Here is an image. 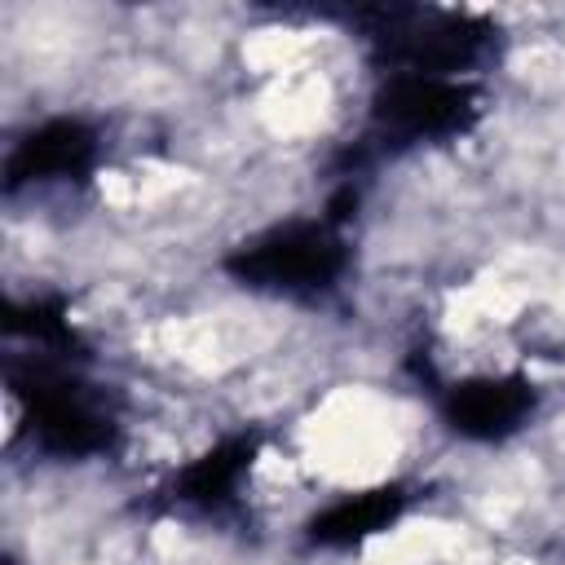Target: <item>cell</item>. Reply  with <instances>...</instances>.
<instances>
[{"instance_id":"6da1fadb","label":"cell","mask_w":565,"mask_h":565,"mask_svg":"<svg viewBox=\"0 0 565 565\" xmlns=\"http://www.w3.org/2000/svg\"><path fill=\"white\" fill-rule=\"evenodd\" d=\"M371 49L380 62L393 66V75H437L450 79L455 71L472 66L486 44L490 26L468 13L446 9H362L358 13Z\"/></svg>"},{"instance_id":"7a4b0ae2","label":"cell","mask_w":565,"mask_h":565,"mask_svg":"<svg viewBox=\"0 0 565 565\" xmlns=\"http://www.w3.org/2000/svg\"><path fill=\"white\" fill-rule=\"evenodd\" d=\"M349 252L331 221H287L225 256L243 287L260 291H322L340 278Z\"/></svg>"},{"instance_id":"3957f363","label":"cell","mask_w":565,"mask_h":565,"mask_svg":"<svg viewBox=\"0 0 565 565\" xmlns=\"http://www.w3.org/2000/svg\"><path fill=\"white\" fill-rule=\"evenodd\" d=\"M13 388L26 402L31 433L53 455H97L110 446L115 424L93 406V397L53 366H26L13 375Z\"/></svg>"},{"instance_id":"277c9868","label":"cell","mask_w":565,"mask_h":565,"mask_svg":"<svg viewBox=\"0 0 565 565\" xmlns=\"http://www.w3.org/2000/svg\"><path fill=\"white\" fill-rule=\"evenodd\" d=\"M477 93L459 79L437 75H388L375 93V124L393 137H455L472 124Z\"/></svg>"},{"instance_id":"5b68a950","label":"cell","mask_w":565,"mask_h":565,"mask_svg":"<svg viewBox=\"0 0 565 565\" xmlns=\"http://www.w3.org/2000/svg\"><path fill=\"white\" fill-rule=\"evenodd\" d=\"M446 424L468 441H499L525 424L534 411V388L521 375H481L463 380L441 402Z\"/></svg>"},{"instance_id":"8992f818","label":"cell","mask_w":565,"mask_h":565,"mask_svg":"<svg viewBox=\"0 0 565 565\" xmlns=\"http://www.w3.org/2000/svg\"><path fill=\"white\" fill-rule=\"evenodd\" d=\"M93 154H97V137L88 124L79 119H49L40 128H31L9 163H4V177L9 185H26V181H62V177H79L93 168Z\"/></svg>"},{"instance_id":"52a82bcc","label":"cell","mask_w":565,"mask_h":565,"mask_svg":"<svg viewBox=\"0 0 565 565\" xmlns=\"http://www.w3.org/2000/svg\"><path fill=\"white\" fill-rule=\"evenodd\" d=\"M406 508V490L402 486H375L362 494H349L331 508H322L309 521V539L318 547H353L380 530H388Z\"/></svg>"},{"instance_id":"ba28073f","label":"cell","mask_w":565,"mask_h":565,"mask_svg":"<svg viewBox=\"0 0 565 565\" xmlns=\"http://www.w3.org/2000/svg\"><path fill=\"white\" fill-rule=\"evenodd\" d=\"M252 455H256V437L252 433H238V437H225L221 446H212L203 459H194L181 477H177V486H172V494L181 499V503H190V508H225L230 499H234V486H238V477L252 468Z\"/></svg>"},{"instance_id":"9c48e42d","label":"cell","mask_w":565,"mask_h":565,"mask_svg":"<svg viewBox=\"0 0 565 565\" xmlns=\"http://www.w3.org/2000/svg\"><path fill=\"white\" fill-rule=\"evenodd\" d=\"M13 327H26L40 344H53V349L75 344V331H71V322L62 318V305H57V300H35V305L26 309V318H13Z\"/></svg>"}]
</instances>
